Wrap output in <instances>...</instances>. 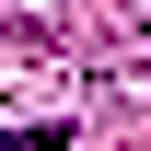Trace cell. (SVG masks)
<instances>
[{
	"instance_id": "obj_1",
	"label": "cell",
	"mask_w": 151,
	"mask_h": 151,
	"mask_svg": "<svg viewBox=\"0 0 151 151\" xmlns=\"http://www.w3.org/2000/svg\"><path fill=\"white\" fill-rule=\"evenodd\" d=\"M0 151H70V128H58V116L47 128H0Z\"/></svg>"
}]
</instances>
